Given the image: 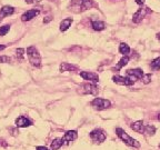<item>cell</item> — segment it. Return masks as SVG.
Returning <instances> with one entry per match:
<instances>
[{"label":"cell","instance_id":"obj_27","mask_svg":"<svg viewBox=\"0 0 160 150\" xmlns=\"http://www.w3.org/2000/svg\"><path fill=\"white\" fill-rule=\"evenodd\" d=\"M0 62H10V58L7 56H2L0 57Z\"/></svg>","mask_w":160,"mask_h":150},{"label":"cell","instance_id":"obj_10","mask_svg":"<svg viewBox=\"0 0 160 150\" xmlns=\"http://www.w3.org/2000/svg\"><path fill=\"white\" fill-rule=\"evenodd\" d=\"M113 82H116L117 85H121V86H132L133 81L130 80L128 77H121V76H113L112 77Z\"/></svg>","mask_w":160,"mask_h":150},{"label":"cell","instance_id":"obj_25","mask_svg":"<svg viewBox=\"0 0 160 150\" xmlns=\"http://www.w3.org/2000/svg\"><path fill=\"white\" fill-rule=\"evenodd\" d=\"M23 52H25V50L22 48H19V49L16 50V56H17L18 59L22 60L23 59Z\"/></svg>","mask_w":160,"mask_h":150},{"label":"cell","instance_id":"obj_17","mask_svg":"<svg viewBox=\"0 0 160 150\" xmlns=\"http://www.w3.org/2000/svg\"><path fill=\"white\" fill-rule=\"evenodd\" d=\"M63 138H56L53 139V141L51 142V150H59L61 148V146L63 145Z\"/></svg>","mask_w":160,"mask_h":150},{"label":"cell","instance_id":"obj_14","mask_svg":"<svg viewBox=\"0 0 160 150\" xmlns=\"http://www.w3.org/2000/svg\"><path fill=\"white\" fill-rule=\"evenodd\" d=\"M77 138H78L77 131H76V130H69V131H67V132L65 133V136H63V141H65L66 143L71 142V141H75Z\"/></svg>","mask_w":160,"mask_h":150},{"label":"cell","instance_id":"obj_22","mask_svg":"<svg viewBox=\"0 0 160 150\" xmlns=\"http://www.w3.org/2000/svg\"><path fill=\"white\" fill-rule=\"evenodd\" d=\"M150 67H151L152 70H156V71L159 70L160 69V57L153 59L152 61H151V63H150Z\"/></svg>","mask_w":160,"mask_h":150},{"label":"cell","instance_id":"obj_23","mask_svg":"<svg viewBox=\"0 0 160 150\" xmlns=\"http://www.w3.org/2000/svg\"><path fill=\"white\" fill-rule=\"evenodd\" d=\"M155 132H156V127H153V126L149 125L145 127V133H147V135H155Z\"/></svg>","mask_w":160,"mask_h":150},{"label":"cell","instance_id":"obj_29","mask_svg":"<svg viewBox=\"0 0 160 150\" xmlns=\"http://www.w3.org/2000/svg\"><path fill=\"white\" fill-rule=\"evenodd\" d=\"M51 20H52L51 17H46V19H43V23H48L49 21H51Z\"/></svg>","mask_w":160,"mask_h":150},{"label":"cell","instance_id":"obj_13","mask_svg":"<svg viewBox=\"0 0 160 150\" xmlns=\"http://www.w3.org/2000/svg\"><path fill=\"white\" fill-rule=\"evenodd\" d=\"M130 127H131V129H132L133 131H136V132H138V133H145V127H146V126L143 125L142 120H138V121L133 122L132 125L130 126Z\"/></svg>","mask_w":160,"mask_h":150},{"label":"cell","instance_id":"obj_34","mask_svg":"<svg viewBox=\"0 0 160 150\" xmlns=\"http://www.w3.org/2000/svg\"><path fill=\"white\" fill-rule=\"evenodd\" d=\"M158 120H159V121H160V112L158 113Z\"/></svg>","mask_w":160,"mask_h":150},{"label":"cell","instance_id":"obj_20","mask_svg":"<svg viewBox=\"0 0 160 150\" xmlns=\"http://www.w3.org/2000/svg\"><path fill=\"white\" fill-rule=\"evenodd\" d=\"M129 62V57L128 56H125V57H122L121 59H120V61H119V63L117 65V67L116 68H112V70L115 71V70H119V69H121L122 67H125L127 63Z\"/></svg>","mask_w":160,"mask_h":150},{"label":"cell","instance_id":"obj_36","mask_svg":"<svg viewBox=\"0 0 160 150\" xmlns=\"http://www.w3.org/2000/svg\"><path fill=\"white\" fill-rule=\"evenodd\" d=\"M159 148H160V145H159Z\"/></svg>","mask_w":160,"mask_h":150},{"label":"cell","instance_id":"obj_5","mask_svg":"<svg viewBox=\"0 0 160 150\" xmlns=\"http://www.w3.org/2000/svg\"><path fill=\"white\" fill-rule=\"evenodd\" d=\"M110 101L107 99H103V98H96L91 101V106H92L95 109L97 110H105L108 109L110 107Z\"/></svg>","mask_w":160,"mask_h":150},{"label":"cell","instance_id":"obj_30","mask_svg":"<svg viewBox=\"0 0 160 150\" xmlns=\"http://www.w3.org/2000/svg\"><path fill=\"white\" fill-rule=\"evenodd\" d=\"M136 3H138V5L142 6L143 3H145V0H136Z\"/></svg>","mask_w":160,"mask_h":150},{"label":"cell","instance_id":"obj_32","mask_svg":"<svg viewBox=\"0 0 160 150\" xmlns=\"http://www.w3.org/2000/svg\"><path fill=\"white\" fill-rule=\"evenodd\" d=\"M5 48H6L5 45H0V51H1V50H3Z\"/></svg>","mask_w":160,"mask_h":150},{"label":"cell","instance_id":"obj_19","mask_svg":"<svg viewBox=\"0 0 160 150\" xmlns=\"http://www.w3.org/2000/svg\"><path fill=\"white\" fill-rule=\"evenodd\" d=\"M91 27L93 28V30L96 31H101L106 28V25L103 21H92L91 22Z\"/></svg>","mask_w":160,"mask_h":150},{"label":"cell","instance_id":"obj_8","mask_svg":"<svg viewBox=\"0 0 160 150\" xmlns=\"http://www.w3.org/2000/svg\"><path fill=\"white\" fill-rule=\"evenodd\" d=\"M143 76V72L141 69H129L127 70V77L129 78L130 80H132L133 82H135L136 80H139L141 79Z\"/></svg>","mask_w":160,"mask_h":150},{"label":"cell","instance_id":"obj_11","mask_svg":"<svg viewBox=\"0 0 160 150\" xmlns=\"http://www.w3.org/2000/svg\"><path fill=\"white\" fill-rule=\"evenodd\" d=\"M39 13H40L39 9H30V10H28V11H26V12L21 16V20H22V21H29V20L37 17Z\"/></svg>","mask_w":160,"mask_h":150},{"label":"cell","instance_id":"obj_18","mask_svg":"<svg viewBox=\"0 0 160 150\" xmlns=\"http://www.w3.org/2000/svg\"><path fill=\"white\" fill-rule=\"evenodd\" d=\"M72 23V19L71 18H66L60 22V30L61 31H66L67 29H69V27Z\"/></svg>","mask_w":160,"mask_h":150},{"label":"cell","instance_id":"obj_16","mask_svg":"<svg viewBox=\"0 0 160 150\" xmlns=\"http://www.w3.org/2000/svg\"><path fill=\"white\" fill-rule=\"evenodd\" d=\"M78 69L77 66L75 65H70L68 62H62L60 65V71L61 72H65V71H76Z\"/></svg>","mask_w":160,"mask_h":150},{"label":"cell","instance_id":"obj_3","mask_svg":"<svg viewBox=\"0 0 160 150\" xmlns=\"http://www.w3.org/2000/svg\"><path fill=\"white\" fill-rule=\"evenodd\" d=\"M116 132H117V136L122 140L126 145L130 146V147H135V148H139L140 147V142L137 141L136 139H133L132 137H130L125 130L121 129V128H117L116 129Z\"/></svg>","mask_w":160,"mask_h":150},{"label":"cell","instance_id":"obj_35","mask_svg":"<svg viewBox=\"0 0 160 150\" xmlns=\"http://www.w3.org/2000/svg\"><path fill=\"white\" fill-rule=\"evenodd\" d=\"M1 21H2V18H1V17H0V22H1Z\"/></svg>","mask_w":160,"mask_h":150},{"label":"cell","instance_id":"obj_6","mask_svg":"<svg viewBox=\"0 0 160 150\" xmlns=\"http://www.w3.org/2000/svg\"><path fill=\"white\" fill-rule=\"evenodd\" d=\"M90 138H91V140H92L93 142L101 143V142H103V141L106 140L107 136H106V133L103 132V130L95 129V130H92V131L90 132Z\"/></svg>","mask_w":160,"mask_h":150},{"label":"cell","instance_id":"obj_7","mask_svg":"<svg viewBox=\"0 0 160 150\" xmlns=\"http://www.w3.org/2000/svg\"><path fill=\"white\" fill-rule=\"evenodd\" d=\"M151 10L149 9L148 7H143V8H140V9H138L137 11H136L135 13H133V17H132V21L135 23H139L141 20L143 19V18L146 17V15L147 13H149Z\"/></svg>","mask_w":160,"mask_h":150},{"label":"cell","instance_id":"obj_15","mask_svg":"<svg viewBox=\"0 0 160 150\" xmlns=\"http://www.w3.org/2000/svg\"><path fill=\"white\" fill-rule=\"evenodd\" d=\"M15 12V9L11 6H3L1 9H0V16L1 17H7V16L12 15Z\"/></svg>","mask_w":160,"mask_h":150},{"label":"cell","instance_id":"obj_1","mask_svg":"<svg viewBox=\"0 0 160 150\" xmlns=\"http://www.w3.org/2000/svg\"><path fill=\"white\" fill-rule=\"evenodd\" d=\"M27 56L29 62L33 66V67H41V56H40L39 51L36 47L31 46V47L27 48Z\"/></svg>","mask_w":160,"mask_h":150},{"label":"cell","instance_id":"obj_21","mask_svg":"<svg viewBox=\"0 0 160 150\" xmlns=\"http://www.w3.org/2000/svg\"><path fill=\"white\" fill-rule=\"evenodd\" d=\"M119 52L121 53V55H123V56H127L128 53L130 52L129 46H128L127 43H125V42L120 43V46H119Z\"/></svg>","mask_w":160,"mask_h":150},{"label":"cell","instance_id":"obj_2","mask_svg":"<svg viewBox=\"0 0 160 150\" xmlns=\"http://www.w3.org/2000/svg\"><path fill=\"white\" fill-rule=\"evenodd\" d=\"M97 3L93 0H73L71 3V8H77V12H83L86 10L97 7Z\"/></svg>","mask_w":160,"mask_h":150},{"label":"cell","instance_id":"obj_24","mask_svg":"<svg viewBox=\"0 0 160 150\" xmlns=\"http://www.w3.org/2000/svg\"><path fill=\"white\" fill-rule=\"evenodd\" d=\"M9 29H10V26H8V25L0 27V36H1V37H2V36H6L8 31H9Z\"/></svg>","mask_w":160,"mask_h":150},{"label":"cell","instance_id":"obj_4","mask_svg":"<svg viewBox=\"0 0 160 150\" xmlns=\"http://www.w3.org/2000/svg\"><path fill=\"white\" fill-rule=\"evenodd\" d=\"M78 92L81 93V95H98L99 92V89L95 83H82L80 85L79 89H78Z\"/></svg>","mask_w":160,"mask_h":150},{"label":"cell","instance_id":"obj_9","mask_svg":"<svg viewBox=\"0 0 160 150\" xmlns=\"http://www.w3.org/2000/svg\"><path fill=\"white\" fill-rule=\"evenodd\" d=\"M80 77L83 78L85 80H89L92 83H96L99 81V76L95 72H90V71H81L80 72Z\"/></svg>","mask_w":160,"mask_h":150},{"label":"cell","instance_id":"obj_33","mask_svg":"<svg viewBox=\"0 0 160 150\" xmlns=\"http://www.w3.org/2000/svg\"><path fill=\"white\" fill-rule=\"evenodd\" d=\"M157 38H158V40L160 41V33H158V35H157Z\"/></svg>","mask_w":160,"mask_h":150},{"label":"cell","instance_id":"obj_26","mask_svg":"<svg viewBox=\"0 0 160 150\" xmlns=\"http://www.w3.org/2000/svg\"><path fill=\"white\" fill-rule=\"evenodd\" d=\"M141 79L143 80V83L145 85H148V83L151 81V73H147V75H143Z\"/></svg>","mask_w":160,"mask_h":150},{"label":"cell","instance_id":"obj_31","mask_svg":"<svg viewBox=\"0 0 160 150\" xmlns=\"http://www.w3.org/2000/svg\"><path fill=\"white\" fill-rule=\"evenodd\" d=\"M37 150H49V149H47L46 147H42V146H39V147H37Z\"/></svg>","mask_w":160,"mask_h":150},{"label":"cell","instance_id":"obj_28","mask_svg":"<svg viewBox=\"0 0 160 150\" xmlns=\"http://www.w3.org/2000/svg\"><path fill=\"white\" fill-rule=\"evenodd\" d=\"M27 3H30V5H32V3H37V2H40L41 0H25Z\"/></svg>","mask_w":160,"mask_h":150},{"label":"cell","instance_id":"obj_12","mask_svg":"<svg viewBox=\"0 0 160 150\" xmlns=\"http://www.w3.org/2000/svg\"><path fill=\"white\" fill-rule=\"evenodd\" d=\"M31 125H32V121L30 119H28L27 117H23V116H21V117L16 119V126L19 128H26Z\"/></svg>","mask_w":160,"mask_h":150}]
</instances>
